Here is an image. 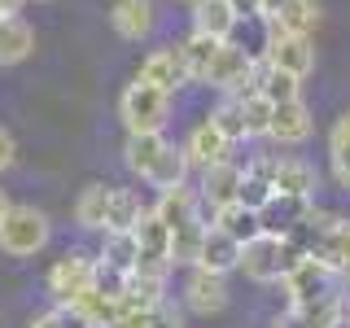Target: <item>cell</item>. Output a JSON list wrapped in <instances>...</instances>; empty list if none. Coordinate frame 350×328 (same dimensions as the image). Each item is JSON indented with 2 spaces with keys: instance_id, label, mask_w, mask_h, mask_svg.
<instances>
[{
  "instance_id": "cell-33",
  "label": "cell",
  "mask_w": 350,
  "mask_h": 328,
  "mask_svg": "<svg viewBox=\"0 0 350 328\" xmlns=\"http://www.w3.org/2000/svg\"><path fill=\"white\" fill-rule=\"evenodd\" d=\"M276 197V189H271V180L267 175H254V171H245V180H241V193H237V202L245 206V210H262V206Z\"/></svg>"
},
{
  "instance_id": "cell-26",
  "label": "cell",
  "mask_w": 350,
  "mask_h": 328,
  "mask_svg": "<svg viewBox=\"0 0 350 328\" xmlns=\"http://www.w3.org/2000/svg\"><path fill=\"white\" fill-rule=\"evenodd\" d=\"M211 228H219V232H228L232 241H254L262 228H258V215L254 210H245L241 202H232V206H219V210H211Z\"/></svg>"
},
{
  "instance_id": "cell-3",
  "label": "cell",
  "mask_w": 350,
  "mask_h": 328,
  "mask_svg": "<svg viewBox=\"0 0 350 328\" xmlns=\"http://www.w3.org/2000/svg\"><path fill=\"white\" fill-rule=\"evenodd\" d=\"M171 114V92H162V87L153 83H131L123 92V101H118V118H123L127 136H145V131H162Z\"/></svg>"
},
{
  "instance_id": "cell-14",
  "label": "cell",
  "mask_w": 350,
  "mask_h": 328,
  "mask_svg": "<svg viewBox=\"0 0 350 328\" xmlns=\"http://www.w3.org/2000/svg\"><path fill=\"white\" fill-rule=\"evenodd\" d=\"M153 22H158V5H153V0H114V5H109V27L131 44L149 40Z\"/></svg>"
},
{
  "instance_id": "cell-27",
  "label": "cell",
  "mask_w": 350,
  "mask_h": 328,
  "mask_svg": "<svg viewBox=\"0 0 350 328\" xmlns=\"http://www.w3.org/2000/svg\"><path fill=\"white\" fill-rule=\"evenodd\" d=\"M101 267L118 271V276H131L140 262V245H136V232H105V249H101Z\"/></svg>"
},
{
  "instance_id": "cell-24",
  "label": "cell",
  "mask_w": 350,
  "mask_h": 328,
  "mask_svg": "<svg viewBox=\"0 0 350 328\" xmlns=\"http://www.w3.org/2000/svg\"><path fill=\"white\" fill-rule=\"evenodd\" d=\"M149 206L140 202L136 189H114L109 193V210H105V232H136L140 215H145Z\"/></svg>"
},
{
  "instance_id": "cell-2",
  "label": "cell",
  "mask_w": 350,
  "mask_h": 328,
  "mask_svg": "<svg viewBox=\"0 0 350 328\" xmlns=\"http://www.w3.org/2000/svg\"><path fill=\"white\" fill-rule=\"evenodd\" d=\"M49 215L36 206H9L5 223H0V254L9 258H31L49 245Z\"/></svg>"
},
{
  "instance_id": "cell-38",
  "label": "cell",
  "mask_w": 350,
  "mask_h": 328,
  "mask_svg": "<svg viewBox=\"0 0 350 328\" xmlns=\"http://www.w3.org/2000/svg\"><path fill=\"white\" fill-rule=\"evenodd\" d=\"M27 328H66V320H62V306L57 311H44V315H36Z\"/></svg>"
},
{
  "instance_id": "cell-41",
  "label": "cell",
  "mask_w": 350,
  "mask_h": 328,
  "mask_svg": "<svg viewBox=\"0 0 350 328\" xmlns=\"http://www.w3.org/2000/svg\"><path fill=\"white\" fill-rule=\"evenodd\" d=\"M271 328H284V324H280V320H276V324H271Z\"/></svg>"
},
{
  "instance_id": "cell-8",
  "label": "cell",
  "mask_w": 350,
  "mask_h": 328,
  "mask_svg": "<svg viewBox=\"0 0 350 328\" xmlns=\"http://www.w3.org/2000/svg\"><path fill=\"white\" fill-rule=\"evenodd\" d=\"M136 245H140L136 271H158V276H167V271H171V228L158 219V210H145V215H140Z\"/></svg>"
},
{
  "instance_id": "cell-29",
  "label": "cell",
  "mask_w": 350,
  "mask_h": 328,
  "mask_svg": "<svg viewBox=\"0 0 350 328\" xmlns=\"http://www.w3.org/2000/svg\"><path fill=\"white\" fill-rule=\"evenodd\" d=\"M328 167H333V180L350 193V109L337 114L333 131H328Z\"/></svg>"
},
{
  "instance_id": "cell-30",
  "label": "cell",
  "mask_w": 350,
  "mask_h": 328,
  "mask_svg": "<svg viewBox=\"0 0 350 328\" xmlns=\"http://www.w3.org/2000/svg\"><path fill=\"white\" fill-rule=\"evenodd\" d=\"M219 44L224 40H211V36H193L189 40H180V49H184V62H189V79L193 83H206V74H211V66L219 57Z\"/></svg>"
},
{
  "instance_id": "cell-21",
  "label": "cell",
  "mask_w": 350,
  "mask_h": 328,
  "mask_svg": "<svg viewBox=\"0 0 350 328\" xmlns=\"http://www.w3.org/2000/svg\"><path fill=\"white\" fill-rule=\"evenodd\" d=\"M237 14L228 0H197L193 5V31L197 36H211V40H232L237 31Z\"/></svg>"
},
{
  "instance_id": "cell-36",
  "label": "cell",
  "mask_w": 350,
  "mask_h": 328,
  "mask_svg": "<svg viewBox=\"0 0 350 328\" xmlns=\"http://www.w3.org/2000/svg\"><path fill=\"white\" fill-rule=\"evenodd\" d=\"M149 328H184V320L171 311L167 302H162V306H153V320H149Z\"/></svg>"
},
{
  "instance_id": "cell-13",
  "label": "cell",
  "mask_w": 350,
  "mask_h": 328,
  "mask_svg": "<svg viewBox=\"0 0 350 328\" xmlns=\"http://www.w3.org/2000/svg\"><path fill=\"white\" fill-rule=\"evenodd\" d=\"M158 219L171 228V236L175 232H184V228H197V223H211V219L202 215V202H197V193L189 189V184H180V189H167L158 197Z\"/></svg>"
},
{
  "instance_id": "cell-10",
  "label": "cell",
  "mask_w": 350,
  "mask_h": 328,
  "mask_svg": "<svg viewBox=\"0 0 350 328\" xmlns=\"http://www.w3.org/2000/svg\"><path fill=\"white\" fill-rule=\"evenodd\" d=\"M184 158H189V167H197V171H211V167L232 158V140H228L211 118H202V123L189 131V140H184Z\"/></svg>"
},
{
  "instance_id": "cell-22",
  "label": "cell",
  "mask_w": 350,
  "mask_h": 328,
  "mask_svg": "<svg viewBox=\"0 0 350 328\" xmlns=\"http://www.w3.org/2000/svg\"><path fill=\"white\" fill-rule=\"evenodd\" d=\"M31 49H36V31H31L27 18L9 14L0 18V66H18L31 57Z\"/></svg>"
},
{
  "instance_id": "cell-1",
  "label": "cell",
  "mask_w": 350,
  "mask_h": 328,
  "mask_svg": "<svg viewBox=\"0 0 350 328\" xmlns=\"http://www.w3.org/2000/svg\"><path fill=\"white\" fill-rule=\"evenodd\" d=\"M298 258H306L293 241H284V236H267V232H258L254 241H245L241 245V271H245L250 280H258V284H276L289 276V267Z\"/></svg>"
},
{
  "instance_id": "cell-34",
  "label": "cell",
  "mask_w": 350,
  "mask_h": 328,
  "mask_svg": "<svg viewBox=\"0 0 350 328\" xmlns=\"http://www.w3.org/2000/svg\"><path fill=\"white\" fill-rule=\"evenodd\" d=\"M324 262L337 271V276H346V280H350V223H342L333 236H328V245H324Z\"/></svg>"
},
{
  "instance_id": "cell-4",
  "label": "cell",
  "mask_w": 350,
  "mask_h": 328,
  "mask_svg": "<svg viewBox=\"0 0 350 328\" xmlns=\"http://www.w3.org/2000/svg\"><path fill=\"white\" fill-rule=\"evenodd\" d=\"M92 284H96V258L83 249H70L49 267V293L57 306H75Z\"/></svg>"
},
{
  "instance_id": "cell-31",
  "label": "cell",
  "mask_w": 350,
  "mask_h": 328,
  "mask_svg": "<svg viewBox=\"0 0 350 328\" xmlns=\"http://www.w3.org/2000/svg\"><path fill=\"white\" fill-rule=\"evenodd\" d=\"M232 101H237V109H241V127H245V140L267 136V123H271V109H276V105H271L267 96L258 92V87H254V92L232 96Z\"/></svg>"
},
{
  "instance_id": "cell-37",
  "label": "cell",
  "mask_w": 350,
  "mask_h": 328,
  "mask_svg": "<svg viewBox=\"0 0 350 328\" xmlns=\"http://www.w3.org/2000/svg\"><path fill=\"white\" fill-rule=\"evenodd\" d=\"M14 158H18V145H14V136H9V131L0 127V171L14 167Z\"/></svg>"
},
{
  "instance_id": "cell-20",
  "label": "cell",
  "mask_w": 350,
  "mask_h": 328,
  "mask_svg": "<svg viewBox=\"0 0 350 328\" xmlns=\"http://www.w3.org/2000/svg\"><path fill=\"white\" fill-rule=\"evenodd\" d=\"M197 267L215 271V276H228V271L241 267V241H232L219 228H206V241H202V254H197Z\"/></svg>"
},
{
  "instance_id": "cell-39",
  "label": "cell",
  "mask_w": 350,
  "mask_h": 328,
  "mask_svg": "<svg viewBox=\"0 0 350 328\" xmlns=\"http://www.w3.org/2000/svg\"><path fill=\"white\" fill-rule=\"evenodd\" d=\"M228 5H232V14L245 22V18H258V5H262V0H228Z\"/></svg>"
},
{
  "instance_id": "cell-6",
  "label": "cell",
  "mask_w": 350,
  "mask_h": 328,
  "mask_svg": "<svg viewBox=\"0 0 350 328\" xmlns=\"http://www.w3.org/2000/svg\"><path fill=\"white\" fill-rule=\"evenodd\" d=\"M333 276L337 271L328 267L324 258H298L289 267V276H284L280 284H284V293H289V306H306V302H320V298H328L333 293Z\"/></svg>"
},
{
  "instance_id": "cell-15",
  "label": "cell",
  "mask_w": 350,
  "mask_h": 328,
  "mask_svg": "<svg viewBox=\"0 0 350 328\" xmlns=\"http://www.w3.org/2000/svg\"><path fill=\"white\" fill-rule=\"evenodd\" d=\"M184 302H189L193 315H219L228 306L224 276H215V271H206V267H193L189 280H184Z\"/></svg>"
},
{
  "instance_id": "cell-9",
  "label": "cell",
  "mask_w": 350,
  "mask_h": 328,
  "mask_svg": "<svg viewBox=\"0 0 350 328\" xmlns=\"http://www.w3.org/2000/svg\"><path fill=\"white\" fill-rule=\"evenodd\" d=\"M140 83H153L162 92H175V87L193 83L189 79V62H184V49L180 44H167V49H153L145 62H140Z\"/></svg>"
},
{
  "instance_id": "cell-28",
  "label": "cell",
  "mask_w": 350,
  "mask_h": 328,
  "mask_svg": "<svg viewBox=\"0 0 350 328\" xmlns=\"http://www.w3.org/2000/svg\"><path fill=\"white\" fill-rule=\"evenodd\" d=\"M109 184H88L75 202V223L88 228V232H105V210H109Z\"/></svg>"
},
{
  "instance_id": "cell-17",
  "label": "cell",
  "mask_w": 350,
  "mask_h": 328,
  "mask_svg": "<svg viewBox=\"0 0 350 328\" xmlns=\"http://www.w3.org/2000/svg\"><path fill=\"white\" fill-rule=\"evenodd\" d=\"M271 189H276V197H302V202H315V189H320V175H315V167H311V162H302V158H280V153H276Z\"/></svg>"
},
{
  "instance_id": "cell-19",
  "label": "cell",
  "mask_w": 350,
  "mask_h": 328,
  "mask_svg": "<svg viewBox=\"0 0 350 328\" xmlns=\"http://www.w3.org/2000/svg\"><path fill=\"white\" fill-rule=\"evenodd\" d=\"M346 320V302L337 298V293H328L320 302H306V306H289V315H284V328H337Z\"/></svg>"
},
{
  "instance_id": "cell-7",
  "label": "cell",
  "mask_w": 350,
  "mask_h": 328,
  "mask_svg": "<svg viewBox=\"0 0 350 328\" xmlns=\"http://www.w3.org/2000/svg\"><path fill=\"white\" fill-rule=\"evenodd\" d=\"M262 62H267L271 70H289V74H298V79H306V74L315 70V44H311V36H293V31L271 27Z\"/></svg>"
},
{
  "instance_id": "cell-25",
  "label": "cell",
  "mask_w": 350,
  "mask_h": 328,
  "mask_svg": "<svg viewBox=\"0 0 350 328\" xmlns=\"http://www.w3.org/2000/svg\"><path fill=\"white\" fill-rule=\"evenodd\" d=\"M254 87L267 96L271 105H284V101H302V79L289 70H271L267 62H258V74H254Z\"/></svg>"
},
{
  "instance_id": "cell-5",
  "label": "cell",
  "mask_w": 350,
  "mask_h": 328,
  "mask_svg": "<svg viewBox=\"0 0 350 328\" xmlns=\"http://www.w3.org/2000/svg\"><path fill=\"white\" fill-rule=\"evenodd\" d=\"M254 74H258V62L250 57L241 44L224 40V44H219V57L211 66V74H206V83L219 87V92H228V96H241V92H254Z\"/></svg>"
},
{
  "instance_id": "cell-16",
  "label": "cell",
  "mask_w": 350,
  "mask_h": 328,
  "mask_svg": "<svg viewBox=\"0 0 350 328\" xmlns=\"http://www.w3.org/2000/svg\"><path fill=\"white\" fill-rule=\"evenodd\" d=\"M315 131V118L306 101H284L271 109V123H267V140H276V145H302V140H311Z\"/></svg>"
},
{
  "instance_id": "cell-11",
  "label": "cell",
  "mask_w": 350,
  "mask_h": 328,
  "mask_svg": "<svg viewBox=\"0 0 350 328\" xmlns=\"http://www.w3.org/2000/svg\"><path fill=\"white\" fill-rule=\"evenodd\" d=\"M241 180H245V167H237L232 158L211 167V171H202V189H197L202 210L211 215V210H219V206H232L237 193H241Z\"/></svg>"
},
{
  "instance_id": "cell-42",
  "label": "cell",
  "mask_w": 350,
  "mask_h": 328,
  "mask_svg": "<svg viewBox=\"0 0 350 328\" xmlns=\"http://www.w3.org/2000/svg\"><path fill=\"white\" fill-rule=\"evenodd\" d=\"M189 5H197V0H189Z\"/></svg>"
},
{
  "instance_id": "cell-40",
  "label": "cell",
  "mask_w": 350,
  "mask_h": 328,
  "mask_svg": "<svg viewBox=\"0 0 350 328\" xmlns=\"http://www.w3.org/2000/svg\"><path fill=\"white\" fill-rule=\"evenodd\" d=\"M9 206H14V202H9V197H5V189H0V223H5V215H9Z\"/></svg>"
},
{
  "instance_id": "cell-12",
  "label": "cell",
  "mask_w": 350,
  "mask_h": 328,
  "mask_svg": "<svg viewBox=\"0 0 350 328\" xmlns=\"http://www.w3.org/2000/svg\"><path fill=\"white\" fill-rule=\"evenodd\" d=\"M258 14L280 31H293V36H311L320 27V0H262Z\"/></svg>"
},
{
  "instance_id": "cell-32",
  "label": "cell",
  "mask_w": 350,
  "mask_h": 328,
  "mask_svg": "<svg viewBox=\"0 0 350 328\" xmlns=\"http://www.w3.org/2000/svg\"><path fill=\"white\" fill-rule=\"evenodd\" d=\"M162 131H145V136H127V145H123V162H127V171L131 175H140L145 180L149 167H153V158L162 153Z\"/></svg>"
},
{
  "instance_id": "cell-23",
  "label": "cell",
  "mask_w": 350,
  "mask_h": 328,
  "mask_svg": "<svg viewBox=\"0 0 350 328\" xmlns=\"http://www.w3.org/2000/svg\"><path fill=\"white\" fill-rule=\"evenodd\" d=\"M189 171H193V167H189V158H184V145H180V149H175V145H162V153L153 158V167H149L145 180H149L158 193H167V189H180V184L189 180Z\"/></svg>"
},
{
  "instance_id": "cell-35",
  "label": "cell",
  "mask_w": 350,
  "mask_h": 328,
  "mask_svg": "<svg viewBox=\"0 0 350 328\" xmlns=\"http://www.w3.org/2000/svg\"><path fill=\"white\" fill-rule=\"evenodd\" d=\"M211 123L224 131V136L232 140V145H237V140H245V127H241V109H237L232 96H228V101L219 105V109H211Z\"/></svg>"
},
{
  "instance_id": "cell-18",
  "label": "cell",
  "mask_w": 350,
  "mask_h": 328,
  "mask_svg": "<svg viewBox=\"0 0 350 328\" xmlns=\"http://www.w3.org/2000/svg\"><path fill=\"white\" fill-rule=\"evenodd\" d=\"M311 206L315 202H302V197H271V202L258 210V228L267 236H289L293 228L311 215Z\"/></svg>"
}]
</instances>
